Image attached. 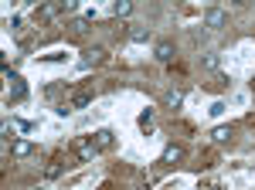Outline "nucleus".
I'll return each mask as SVG.
<instances>
[{"label": "nucleus", "instance_id": "nucleus-10", "mask_svg": "<svg viewBox=\"0 0 255 190\" xmlns=\"http://www.w3.org/2000/svg\"><path fill=\"white\" fill-rule=\"evenodd\" d=\"M211 139H215V143H228V139H232V126H215V129H211Z\"/></svg>", "mask_w": 255, "mask_h": 190}, {"label": "nucleus", "instance_id": "nucleus-8", "mask_svg": "<svg viewBox=\"0 0 255 190\" xmlns=\"http://www.w3.org/2000/svg\"><path fill=\"white\" fill-rule=\"evenodd\" d=\"M96 98V92H79V95H72V102H68V109H85L89 102Z\"/></svg>", "mask_w": 255, "mask_h": 190}, {"label": "nucleus", "instance_id": "nucleus-11", "mask_svg": "<svg viewBox=\"0 0 255 190\" xmlns=\"http://www.w3.org/2000/svg\"><path fill=\"white\" fill-rule=\"evenodd\" d=\"M113 14H116V17H129V14H133V3H129V0H116V3H113Z\"/></svg>", "mask_w": 255, "mask_h": 190}, {"label": "nucleus", "instance_id": "nucleus-14", "mask_svg": "<svg viewBox=\"0 0 255 190\" xmlns=\"http://www.w3.org/2000/svg\"><path fill=\"white\" fill-rule=\"evenodd\" d=\"M129 41H136V44L150 41V27H129Z\"/></svg>", "mask_w": 255, "mask_h": 190}, {"label": "nucleus", "instance_id": "nucleus-12", "mask_svg": "<svg viewBox=\"0 0 255 190\" xmlns=\"http://www.w3.org/2000/svg\"><path fill=\"white\" fill-rule=\"evenodd\" d=\"M58 14H61V3H58V7H55V3H44V7L38 10L41 20H51V17H58Z\"/></svg>", "mask_w": 255, "mask_h": 190}, {"label": "nucleus", "instance_id": "nucleus-18", "mask_svg": "<svg viewBox=\"0 0 255 190\" xmlns=\"http://www.w3.org/2000/svg\"><path fill=\"white\" fill-rule=\"evenodd\" d=\"M61 173V163H51V167H48V170H44V177H48V180H51V177H58Z\"/></svg>", "mask_w": 255, "mask_h": 190}, {"label": "nucleus", "instance_id": "nucleus-16", "mask_svg": "<svg viewBox=\"0 0 255 190\" xmlns=\"http://www.w3.org/2000/svg\"><path fill=\"white\" fill-rule=\"evenodd\" d=\"M150 126H153V109H146L139 115V129H150Z\"/></svg>", "mask_w": 255, "mask_h": 190}, {"label": "nucleus", "instance_id": "nucleus-13", "mask_svg": "<svg viewBox=\"0 0 255 190\" xmlns=\"http://www.w3.org/2000/svg\"><path fill=\"white\" fill-rule=\"evenodd\" d=\"M96 146H92V139H89V143H82V146H79V160H82V163H89V160H92V156H96Z\"/></svg>", "mask_w": 255, "mask_h": 190}, {"label": "nucleus", "instance_id": "nucleus-7", "mask_svg": "<svg viewBox=\"0 0 255 190\" xmlns=\"http://www.w3.org/2000/svg\"><path fill=\"white\" fill-rule=\"evenodd\" d=\"M177 160H184V146L170 143V146L163 150V156H160V163H177Z\"/></svg>", "mask_w": 255, "mask_h": 190}, {"label": "nucleus", "instance_id": "nucleus-2", "mask_svg": "<svg viewBox=\"0 0 255 190\" xmlns=\"http://www.w3.org/2000/svg\"><path fill=\"white\" fill-rule=\"evenodd\" d=\"M102 61H106V51H102V48H85L82 58H79V68H96Z\"/></svg>", "mask_w": 255, "mask_h": 190}, {"label": "nucleus", "instance_id": "nucleus-15", "mask_svg": "<svg viewBox=\"0 0 255 190\" xmlns=\"http://www.w3.org/2000/svg\"><path fill=\"white\" fill-rule=\"evenodd\" d=\"M180 102H184V92H177V89H174V92H167V95H163V105H167V109H177Z\"/></svg>", "mask_w": 255, "mask_h": 190}, {"label": "nucleus", "instance_id": "nucleus-5", "mask_svg": "<svg viewBox=\"0 0 255 190\" xmlns=\"http://www.w3.org/2000/svg\"><path fill=\"white\" fill-rule=\"evenodd\" d=\"M92 146H96L99 153L109 150V146H113V129H99V133L92 136Z\"/></svg>", "mask_w": 255, "mask_h": 190}, {"label": "nucleus", "instance_id": "nucleus-3", "mask_svg": "<svg viewBox=\"0 0 255 190\" xmlns=\"http://www.w3.org/2000/svg\"><path fill=\"white\" fill-rule=\"evenodd\" d=\"M31 153H34V143H31V139H14V143H10V156H14V160H27Z\"/></svg>", "mask_w": 255, "mask_h": 190}, {"label": "nucleus", "instance_id": "nucleus-6", "mask_svg": "<svg viewBox=\"0 0 255 190\" xmlns=\"http://www.w3.org/2000/svg\"><path fill=\"white\" fill-rule=\"evenodd\" d=\"M201 68H204V72H218V68H221V55H218V51H204V55H201Z\"/></svg>", "mask_w": 255, "mask_h": 190}, {"label": "nucleus", "instance_id": "nucleus-1", "mask_svg": "<svg viewBox=\"0 0 255 190\" xmlns=\"http://www.w3.org/2000/svg\"><path fill=\"white\" fill-rule=\"evenodd\" d=\"M228 24V14L221 10V7H208L204 10V27H211V31H221Z\"/></svg>", "mask_w": 255, "mask_h": 190}, {"label": "nucleus", "instance_id": "nucleus-9", "mask_svg": "<svg viewBox=\"0 0 255 190\" xmlns=\"http://www.w3.org/2000/svg\"><path fill=\"white\" fill-rule=\"evenodd\" d=\"M7 78L14 82V85H10V98H14V102H17V98H24V95H27V89H24V82H20L17 75H10V72H7Z\"/></svg>", "mask_w": 255, "mask_h": 190}, {"label": "nucleus", "instance_id": "nucleus-17", "mask_svg": "<svg viewBox=\"0 0 255 190\" xmlns=\"http://www.w3.org/2000/svg\"><path fill=\"white\" fill-rule=\"evenodd\" d=\"M61 14H75V0H61Z\"/></svg>", "mask_w": 255, "mask_h": 190}, {"label": "nucleus", "instance_id": "nucleus-4", "mask_svg": "<svg viewBox=\"0 0 255 190\" xmlns=\"http://www.w3.org/2000/svg\"><path fill=\"white\" fill-rule=\"evenodd\" d=\"M174 55H177V48L170 44V41H157V48H153V58H157V61L170 65V61H174Z\"/></svg>", "mask_w": 255, "mask_h": 190}]
</instances>
